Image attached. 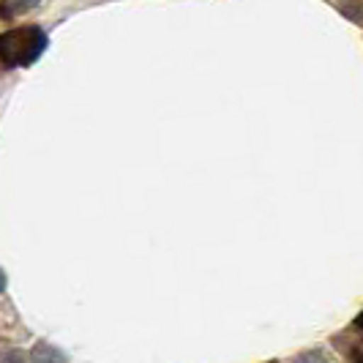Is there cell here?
<instances>
[{
  "label": "cell",
  "mask_w": 363,
  "mask_h": 363,
  "mask_svg": "<svg viewBox=\"0 0 363 363\" xmlns=\"http://www.w3.org/2000/svg\"><path fill=\"white\" fill-rule=\"evenodd\" d=\"M271 363H276V361H271Z\"/></svg>",
  "instance_id": "cell-9"
},
{
  "label": "cell",
  "mask_w": 363,
  "mask_h": 363,
  "mask_svg": "<svg viewBox=\"0 0 363 363\" xmlns=\"http://www.w3.org/2000/svg\"><path fill=\"white\" fill-rule=\"evenodd\" d=\"M41 0H0V19H14L33 11Z\"/></svg>",
  "instance_id": "cell-2"
},
{
  "label": "cell",
  "mask_w": 363,
  "mask_h": 363,
  "mask_svg": "<svg viewBox=\"0 0 363 363\" xmlns=\"http://www.w3.org/2000/svg\"><path fill=\"white\" fill-rule=\"evenodd\" d=\"M0 363H30V358L22 352V350H6L0 355Z\"/></svg>",
  "instance_id": "cell-5"
},
{
  "label": "cell",
  "mask_w": 363,
  "mask_h": 363,
  "mask_svg": "<svg viewBox=\"0 0 363 363\" xmlns=\"http://www.w3.org/2000/svg\"><path fill=\"white\" fill-rule=\"evenodd\" d=\"M30 363H63L66 358H63V352L57 350V347L47 345V342H38L33 350H30Z\"/></svg>",
  "instance_id": "cell-3"
},
{
  "label": "cell",
  "mask_w": 363,
  "mask_h": 363,
  "mask_svg": "<svg viewBox=\"0 0 363 363\" xmlns=\"http://www.w3.org/2000/svg\"><path fill=\"white\" fill-rule=\"evenodd\" d=\"M350 363H363V342H355L350 347Z\"/></svg>",
  "instance_id": "cell-6"
},
{
  "label": "cell",
  "mask_w": 363,
  "mask_h": 363,
  "mask_svg": "<svg viewBox=\"0 0 363 363\" xmlns=\"http://www.w3.org/2000/svg\"><path fill=\"white\" fill-rule=\"evenodd\" d=\"M44 50H47V36L36 25H25V28L0 33V63L6 69L30 66Z\"/></svg>",
  "instance_id": "cell-1"
},
{
  "label": "cell",
  "mask_w": 363,
  "mask_h": 363,
  "mask_svg": "<svg viewBox=\"0 0 363 363\" xmlns=\"http://www.w3.org/2000/svg\"><path fill=\"white\" fill-rule=\"evenodd\" d=\"M355 328H361V330H363V311L358 314V317H355Z\"/></svg>",
  "instance_id": "cell-7"
},
{
  "label": "cell",
  "mask_w": 363,
  "mask_h": 363,
  "mask_svg": "<svg viewBox=\"0 0 363 363\" xmlns=\"http://www.w3.org/2000/svg\"><path fill=\"white\" fill-rule=\"evenodd\" d=\"M3 290H6V273L0 271V292H3Z\"/></svg>",
  "instance_id": "cell-8"
},
{
  "label": "cell",
  "mask_w": 363,
  "mask_h": 363,
  "mask_svg": "<svg viewBox=\"0 0 363 363\" xmlns=\"http://www.w3.org/2000/svg\"><path fill=\"white\" fill-rule=\"evenodd\" d=\"M292 363H333V358L328 355L325 350H306V352H301Z\"/></svg>",
  "instance_id": "cell-4"
}]
</instances>
